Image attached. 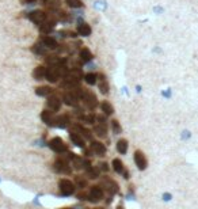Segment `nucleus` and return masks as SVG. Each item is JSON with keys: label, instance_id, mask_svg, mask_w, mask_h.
<instances>
[{"label": "nucleus", "instance_id": "nucleus-22", "mask_svg": "<svg viewBox=\"0 0 198 209\" xmlns=\"http://www.w3.org/2000/svg\"><path fill=\"white\" fill-rule=\"evenodd\" d=\"M46 63H48L49 65H60V64H64L65 61L57 56H49L48 59H46Z\"/></svg>", "mask_w": 198, "mask_h": 209}, {"label": "nucleus", "instance_id": "nucleus-31", "mask_svg": "<svg viewBox=\"0 0 198 209\" xmlns=\"http://www.w3.org/2000/svg\"><path fill=\"white\" fill-rule=\"evenodd\" d=\"M111 128H113V132H114L115 135L121 133V126H119V124H118L117 120H113L111 121Z\"/></svg>", "mask_w": 198, "mask_h": 209}, {"label": "nucleus", "instance_id": "nucleus-10", "mask_svg": "<svg viewBox=\"0 0 198 209\" xmlns=\"http://www.w3.org/2000/svg\"><path fill=\"white\" fill-rule=\"evenodd\" d=\"M46 69H48V68H45L43 65H38L37 68H34L33 77L36 80H42L43 77H46Z\"/></svg>", "mask_w": 198, "mask_h": 209}, {"label": "nucleus", "instance_id": "nucleus-36", "mask_svg": "<svg viewBox=\"0 0 198 209\" xmlns=\"http://www.w3.org/2000/svg\"><path fill=\"white\" fill-rule=\"evenodd\" d=\"M102 170H104V171L107 170V164H106V163H103V164H102Z\"/></svg>", "mask_w": 198, "mask_h": 209}, {"label": "nucleus", "instance_id": "nucleus-24", "mask_svg": "<svg viewBox=\"0 0 198 209\" xmlns=\"http://www.w3.org/2000/svg\"><path fill=\"white\" fill-rule=\"evenodd\" d=\"M72 160H73V166H75L76 170H81V168L84 167V164H86V162H87V160H84V159L79 158V156H73Z\"/></svg>", "mask_w": 198, "mask_h": 209}, {"label": "nucleus", "instance_id": "nucleus-33", "mask_svg": "<svg viewBox=\"0 0 198 209\" xmlns=\"http://www.w3.org/2000/svg\"><path fill=\"white\" fill-rule=\"evenodd\" d=\"M45 48V46H43ZM42 46H39V45H34L33 46V52L34 53H37V54H45V49H43Z\"/></svg>", "mask_w": 198, "mask_h": 209}, {"label": "nucleus", "instance_id": "nucleus-15", "mask_svg": "<svg viewBox=\"0 0 198 209\" xmlns=\"http://www.w3.org/2000/svg\"><path fill=\"white\" fill-rule=\"evenodd\" d=\"M41 118H42L43 122L48 124V125H53V122H54V117L50 110H43L42 114H41Z\"/></svg>", "mask_w": 198, "mask_h": 209}, {"label": "nucleus", "instance_id": "nucleus-30", "mask_svg": "<svg viewBox=\"0 0 198 209\" xmlns=\"http://www.w3.org/2000/svg\"><path fill=\"white\" fill-rule=\"evenodd\" d=\"M65 3L72 8H77V7H81V2L80 0H65Z\"/></svg>", "mask_w": 198, "mask_h": 209}, {"label": "nucleus", "instance_id": "nucleus-18", "mask_svg": "<svg viewBox=\"0 0 198 209\" xmlns=\"http://www.w3.org/2000/svg\"><path fill=\"white\" fill-rule=\"evenodd\" d=\"M41 42H42V45H43V46H46V48H49V49H54V48H57V42H56V39H53L52 37H42V38H41Z\"/></svg>", "mask_w": 198, "mask_h": 209}, {"label": "nucleus", "instance_id": "nucleus-23", "mask_svg": "<svg viewBox=\"0 0 198 209\" xmlns=\"http://www.w3.org/2000/svg\"><path fill=\"white\" fill-rule=\"evenodd\" d=\"M117 149L119 153H126L128 152V141L125 139H121V140L117 143Z\"/></svg>", "mask_w": 198, "mask_h": 209}, {"label": "nucleus", "instance_id": "nucleus-13", "mask_svg": "<svg viewBox=\"0 0 198 209\" xmlns=\"http://www.w3.org/2000/svg\"><path fill=\"white\" fill-rule=\"evenodd\" d=\"M48 106L50 107L53 111H57V110H60V107H61V101L57 97H50L48 99Z\"/></svg>", "mask_w": 198, "mask_h": 209}, {"label": "nucleus", "instance_id": "nucleus-19", "mask_svg": "<svg viewBox=\"0 0 198 209\" xmlns=\"http://www.w3.org/2000/svg\"><path fill=\"white\" fill-rule=\"evenodd\" d=\"M87 176H88V178L90 179H95V178H98V176H99V174H101V170H99V168H97V167H88V168H87Z\"/></svg>", "mask_w": 198, "mask_h": 209}, {"label": "nucleus", "instance_id": "nucleus-6", "mask_svg": "<svg viewBox=\"0 0 198 209\" xmlns=\"http://www.w3.org/2000/svg\"><path fill=\"white\" fill-rule=\"evenodd\" d=\"M29 18H30L31 22L37 23V25H42V23L45 22V19H46V14L43 12V11H41V10H36V11H33V12L29 14Z\"/></svg>", "mask_w": 198, "mask_h": 209}, {"label": "nucleus", "instance_id": "nucleus-1", "mask_svg": "<svg viewBox=\"0 0 198 209\" xmlns=\"http://www.w3.org/2000/svg\"><path fill=\"white\" fill-rule=\"evenodd\" d=\"M67 72H68V69L64 67V64H60V65H50L48 69H46V79H48L50 83H56L61 76L64 77V75H65Z\"/></svg>", "mask_w": 198, "mask_h": 209}, {"label": "nucleus", "instance_id": "nucleus-25", "mask_svg": "<svg viewBox=\"0 0 198 209\" xmlns=\"http://www.w3.org/2000/svg\"><path fill=\"white\" fill-rule=\"evenodd\" d=\"M113 168H114V171L118 174L124 173V163H122L119 159H114V160H113Z\"/></svg>", "mask_w": 198, "mask_h": 209}, {"label": "nucleus", "instance_id": "nucleus-8", "mask_svg": "<svg viewBox=\"0 0 198 209\" xmlns=\"http://www.w3.org/2000/svg\"><path fill=\"white\" fill-rule=\"evenodd\" d=\"M54 170L59 171V173H63V174H69L71 173V168H69L68 163H67L65 160H63V159H59V160L54 162Z\"/></svg>", "mask_w": 198, "mask_h": 209}, {"label": "nucleus", "instance_id": "nucleus-34", "mask_svg": "<svg viewBox=\"0 0 198 209\" xmlns=\"http://www.w3.org/2000/svg\"><path fill=\"white\" fill-rule=\"evenodd\" d=\"M53 27V23H48L46 26H41V33H48V31L52 30Z\"/></svg>", "mask_w": 198, "mask_h": 209}, {"label": "nucleus", "instance_id": "nucleus-3", "mask_svg": "<svg viewBox=\"0 0 198 209\" xmlns=\"http://www.w3.org/2000/svg\"><path fill=\"white\" fill-rule=\"evenodd\" d=\"M59 187H60L61 194H64V196H71L75 191V185L71 181H68V179H61Z\"/></svg>", "mask_w": 198, "mask_h": 209}, {"label": "nucleus", "instance_id": "nucleus-14", "mask_svg": "<svg viewBox=\"0 0 198 209\" xmlns=\"http://www.w3.org/2000/svg\"><path fill=\"white\" fill-rule=\"evenodd\" d=\"M99 90L103 95H106L109 92V83H107L104 75H99Z\"/></svg>", "mask_w": 198, "mask_h": 209}, {"label": "nucleus", "instance_id": "nucleus-7", "mask_svg": "<svg viewBox=\"0 0 198 209\" xmlns=\"http://www.w3.org/2000/svg\"><path fill=\"white\" fill-rule=\"evenodd\" d=\"M135 163H136V166L138 167V170H145V168H147L148 162L141 151H136L135 152Z\"/></svg>", "mask_w": 198, "mask_h": 209}, {"label": "nucleus", "instance_id": "nucleus-28", "mask_svg": "<svg viewBox=\"0 0 198 209\" xmlns=\"http://www.w3.org/2000/svg\"><path fill=\"white\" fill-rule=\"evenodd\" d=\"M80 120L83 121V122H87V124H94L95 117H94V114H81Z\"/></svg>", "mask_w": 198, "mask_h": 209}, {"label": "nucleus", "instance_id": "nucleus-9", "mask_svg": "<svg viewBox=\"0 0 198 209\" xmlns=\"http://www.w3.org/2000/svg\"><path fill=\"white\" fill-rule=\"evenodd\" d=\"M103 198V190H102L99 186H92L91 190H90V200L91 201H101Z\"/></svg>", "mask_w": 198, "mask_h": 209}, {"label": "nucleus", "instance_id": "nucleus-5", "mask_svg": "<svg viewBox=\"0 0 198 209\" xmlns=\"http://www.w3.org/2000/svg\"><path fill=\"white\" fill-rule=\"evenodd\" d=\"M94 132L101 137H104L107 133V122L103 117H98V124L94 126Z\"/></svg>", "mask_w": 198, "mask_h": 209}, {"label": "nucleus", "instance_id": "nucleus-20", "mask_svg": "<svg viewBox=\"0 0 198 209\" xmlns=\"http://www.w3.org/2000/svg\"><path fill=\"white\" fill-rule=\"evenodd\" d=\"M36 92H37V95H39V97H48V95L52 94V88L48 86H41L36 90Z\"/></svg>", "mask_w": 198, "mask_h": 209}, {"label": "nucleus", "instance_id": "nucleus-29", "mask_svg": "<svg viewBox=\"0 0 198 209\" xmlns=\"http://www.w3.org/2000/svg\"><path fill=\"white\" fill-rule=\"evenodd\" d=\"M97 77H98V76H97L95 74H88V75H86V82L92 86V84L97 83Z\"/></svg>", "mask_w": 198, "mask_h": 209}, {"label": "nucleus", "instance_id": "nucleus-32", "mask_svg": "<svg viewBox=\"0 0 198 209\" xmlns=\"http://www.w3.org/2000/svg\"><path fill=\"white\" fill-rule=\"evenodd\" d=\"M76 185H77V187H86L87 186V181L84 178H81V176H77L76 178Z\"/></svg>", "mask_w": 198, "mask_h": 209}, {"label": "nucleus", "instance_id": "nucleus-26", "mask_svg": "<svg viewBox=\"0 0 198 209\" xmlns=\"http://www.w3.org/2000/svg\"><path fill=\"white\" fill-rule=\"evenodd\" d=\"M80 57H81L83 61H90V60L92 59V53L88 50V49L84 48V49H81L80 50Z\"/></svg>", "mask_w": 198, "mask_h": 209}, {"label": "nucleus", "instance_id": "nucleus-27", "mask_svg": "<svg viewBox=\"0 0 198 209\" xmlns=\"http://www.w3.org/2000/svg\"><path fill=\"white\" fill-rule=\"evenodd\" d=\"M101 107H102V111H104V114H107V115H110V114L114 113V109H113V106L109 102H103Z\"/></svg>", "mask_w": 198, "mask_h": 209}, {"label": "nucleus", "instance_id": "nucleus-4", "mask_svg": "<svg viewBox=\"0 0 198 209\" xmlns=\"http://www.w3.org/2000/svg\"><path fill=\"white\" fill-rule=\"evenodd\" d=\"M49 146H50L52 149H53L54 152H57V153H64V152H67V146L64 144V141L61 140L60 137L52 139V140L49 141Z\"/></svg>", "mask_w": 198, "mask_h": 209}, {"label": "nucleus", "instance_id": "nucleus-21", "mask_svg": "<svg viewBox=\"0 0 198 209\" xmlns=\"http://www.w3.org/2000/svg\"><path fill=\"white\" fill-rule=\"evenodd\" d=\"M73 130H77V133L83 135L86 139H91V132H90L88 129H86V128H83L80 125H73Z\"/></svg>", "mask_w": 198, "mask_h": 209}, {"label": "nucleus", "instance_id": "nucleus-12", "mask_svg": "<svg viewBox=\"0 0 198 209\" xmlns=\"http://www.w3.org/2000/svg\"><path fill=\"white\" fill-rule=\"evenodd\" d=\"M91 149L94 153H97L99 156H103L104 153H106V148L102 143H99V141H94V143L91 144Z\"/></svg>", "mask_w": 198, "mask_h": 209}, {"label": "nucleus", "instance_id": "nucleus-17", "mask_svg": "<svg viewBox=\"0 0 198 209\" xmlns=\"http://www.w3.org/2000/svg\"><path fill=\"white\" fill-rule=\"evenodd\" d=\"M68 124H69V117L68 115H65V114L60 115V117H57L56 120H54V125H57L60 128H67L68 126Z\"/></svg>", "mask_w": 198, "mask_h": 209}, {"label": "nucleus", "instance_id": "nucleus-2", "mask_svg": "<svg viewBox=\"0 0 198 209\" xmlns=\"http://www.w3.org/2000/svg\"><path fill=\"white\" fill-rule=\"evenodd\" d=\"M81 101L84 102V104H86L88 109H95V107L98 106V101H97V97H95L92 92L90 91H84L81 92Z\"/></svg>", "mask_w": 198, "mask_h": 209}, {"label": "nucleus", "instance_id": "nucleus-16", "mask_svg": "<svg viewBox=\"0 0 198 209\" xmlns=\"http://www.w3.org/2000/svg\"><path fill=\"white\" fill-rule=\"evenodd\" d=\"M77 33L83 37H88L91 34V27H90L88 23H80L79 27H77Z\"/></svg>", "mask_w": 198, "mask_h": 209}, {"label": "nucleus", "instance_id": "nucleus-11", "mask_svg": "<svg viewBox=\"0 0 198 209\" xmlns=\"http://www.w3.org/2000/svg\"><path fill=\"white\" fill-rule=\"evenodd\" d=\"M69 137H71V141L75 144V146L77 147H84V139L81 137V136L79 135V133H76L75 130H72L71 133H69Z\"/></svg>", "mask_w": 198, "mask_h": 209}, {"label": "nucleus", "instance_id": "nucleus-35", "mask_svg": "<svg viewBox=\"0 0 198 209\" xmlns=\"http://www.w3.org/2000/svg\"><path fill=\"white\" fill-rule=\"evenodd\" d=\"M34 0H20V3H23V4H29V3H33Z\"/></svg>", "mask_w": 198, "mask_h": 209}]
</instances>
